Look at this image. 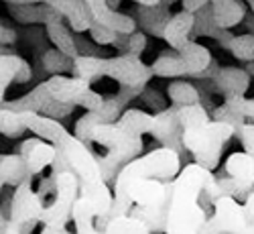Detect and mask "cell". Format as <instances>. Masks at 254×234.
<instances>
[{
  "mask_svg": "<svg viewBox=\"0 0 254 234\" xmlns=\"http://www.w3.org/2000/svg\"><path fill=\"white\" fill-rule=\"evenodd\" d=\"M234 137H236L234 124L211 118L203 124L183 129V147H185V151L193 157L195 163L214 171L220 165L224 143H228Z\"/></svg>",
  "mask_w": 254,
  "mask_h": 234,
  "instance_id": "6",
  "label": "cell"
},
{
  "mask_svg": "<svg viewBox=\"0 0 254 234\" xmlns=\"http://www.w3.org/2000/svg\"><path fill=\"white\" fill-rule=\"evenodd\" d=\"M86 4H88V8H90L94 20H98V23L114 29L116 33L130 35V33L138 31V25H136L134 16L114 10V8L108 4V0H86Z\"/></svg>",
  "mask_w": 254,
  "mask_h": 234,
  "instance_id": "16",
  "label": "cell"
},
{
  "mask_svg": "<svg viewBox=\"0 0 254 234\" xmlns=\"http://www.w3.org/2000/svg\"><path fill=\"white\" fill-rule=\"evenodd\" d=\"M226 51H230L238 61H244V63L254 61V33L234 35Z\"/></svg>",
  "mask_w": 254,
  "mask_h": 234,
  "instance_id": "33",
  "label": "cell"
},
{
  "mask_svg": "<svg viewBox=\"0 0 254 234\" xmlns=\"http://www.w3.org/2000/svg\"><path fill=\"white\" fill-rule=\"evenodd\" d=\"M173 181H163L157 177H144L132 187V202L146 208H161L171 204Z\"/></svg>",
  "mask_w": 254,
  "mask_h": 234,
  "instance_id": "13",
  "label": "cell"
},
{
  "mask_svg": "<svg viewBox=\"0 0 254 234\" xmlns=\"http://www.w3.org/2000/svg\"><path fill=\"white\" fill-rule=\"evenodd\" d=\"M2 2H6V4H35L39 0H2Z\"/></svg>",
  "mask_w": 254,
  "mask_h": 234,
  "instance_id": "43",
  "label": "cell"
},
{
  "mask_svg": "<svg viewBox=\"0 0 254 234\" xmlns=\"http://www.w3.org/2000/svg\"><path fill=\"white\" fill-rule=\"evenodd\" d=\"M67 20H59V23H49L45 25V35L51 41V45L57 47L59 51H63L67 57L75 59L79 55L77 49V41H75V33L69 29V25H65Z\"/></svg>",
  "mask_w": 254,
  "mask_h": 234,
  "instance_id": "23",
  "label": "cell"
},
{
  "mask_svg": "<svg viewBox=\"0 0 254 234\" xmlns=\"http://www.w3.org/2000/svg\"><path fill=\"white\" fill-rule=\"evenodd\" d=\"M130 214L144 220L149 224L151 232H165L167 228V216H169V206H161V208H146V206H138L134 204Z\"/></svg>",
  "mask_w": 254,
  "mask_h": 234,
  "instance_id": "30",
  "label": "cell"
},
{
  "mask_svg": "<svg viewBox=\"0 0 254 234\" xmlns=\"http://www.w3.org/2000/svg\"><path fill=\"white\" fill-rule=\"evenodd\" d=\"M153 74L157 78H165V79H173V78H187V72H185V63H183V57L171 49V51H165L161 53L153 63Z\"/></svg>",
  "mask_w": 254,
  "mask_h": 234,
  "instance_id": "25",
  "label": "cell"
},
{
  "mask_svg": "<svg viewBox=\"0 0 254 234\" xmlns=\"http://www.w3.org/2000/svg\"><path fill=\"white\" fill-rule=\"evenodd\" d=\"M181 169H183V157L175 151V149L163 147V145L159 149H153L151 153L128 161L120 169V173L116 175L112 208L108 212V216L98 220V228L102 230V226L110 218H116V216H122V214H130V210L134 206L132 187H134L136 181H140L144 177H157V179H163V181H173L179 175Z\"/></svg>",
  "mask_w": 254,
  "mask_h": 234,
  "instance_id": "3",
  "label": "cell"
},
{
  "mask_svg": "<svg viewBox=\"0 0 254 234\" xmlns=\"http://www.w3.org/2000/svg\"><path fill=\"white\" fill-rule=\"evenodd\" d=\"M88 33H90V39L94 41V43L96 45H102V47H112L116 43V39H118V33L114 29L98 23V20H94Z\"/></svg>",
  "mask_w": 254,
  "mask_h": 234,
  "instance_id": "34",
  "label": "cell"
},
{
  "mask_svg": "<svg viewBox=\"0 0 254 234\" xmlns=\"http://www.w3.org/2000/svg\"><path fill=\"white\" fill-rule=\"evenodd\" d=\"M0 79H8L16 83H27L33 79L31 63L18 53L0 55Z\"/></svg>",
  "mask_w": 254,
  "mask_h": 234,
  "instance_id": "24",
  "label": "cell"
},
{
  "mask_svg": "<svg viewBox=\"0 0 254 234\" xmlns=\"http://www.w3.org/2000/svg\"><path fill=\"white\" fill-rule=\"evenodd\" d=\"M132 16H134V20H136V25H138L140 31H144L146 35H153L157 39H163L167 23L171 20L173 12H171V6L165 4V2H159L155 6L136 4Z\"/></svg>",
  "mask_w": 254,
  "mask_h": 234,
  "instance_id": "15",
  "label": "cell"
},
{
  "mask_svg": "<svg viewBox=\"0 0 254 234\" xmlns=\"http://www.w3.org/2000/svg\"><path fill=\"white\" fill-rule=\"evenodd\" d=\"M41 63H43V70L47 72V76H67V74L75 76L73 59L59 51L57 47H47L41 53Z\"/></svg>",
  "mask_w": 254,
  "mask_h": 234,
  "instance_id": "26",
  "label": "cell"
},
{
  "mask_svg": "<svg viewBox=\"0 0 254 234\" xmlns=\"http://www.w3.org/2000/svg\"><path fill=\"white\" fill-rule=\"evenodd\" d=\"M252 76L244 68H220V72L214 78V83L218 92L224 98H240L248 92Z\"/></svg>",
  "mask_w": 254,
  "mask_h": 234,
  "instance_id": "18",
  "label": "cell"
},
{
  "mask_svg": "<svg viewBox=\"0 0 254 234\" xmlns=\"http://www.w3.org/2000/svg\"><path fill=\"white\" fill-rule=\"evenodd\" d=\"M57 191V185H55V177H41V181H39V189H37V194L41 196V198H47V196H51V194H55Z\"/></svg>",
  "mask_w": 254,
  "mask_h": 234,
  "instance_id": "39",
  "label": "cell"
},
{
  "mask_svg": "<svg viewBox=\"0 0 254 234\" xmlns=\"http://www.w3.org/2000/svg\"><path fill=\"white\" fill-rule=\"evenodd\" d=\"M18 41V33L12 27H6L2 20H0V45H14Z\"/></svg>",
  "mask_w": 254,
  "mask_h": 234,
  "instance_id": "38",
  "label": "cell"
},
{
  "mask_svg": "<svg viewBox=\"0 0 254 234\" xmlns=\"http://www.w3.org/2000/svg\"><path fill=\"white\" fill-rule=\"evenodd\" d=\"M211 8H214V20L222 29H234L248 14L246 0H211Z\"/></svg>",
  "mask_w": 254,
  "mask_h": 234,
  "instance_id": "20",
  "label": "cell"
},
{
  "mask_svg": "<svg viewBox=\"0 0 254 234\" xmlns=\"http://www.w3.org/2000/svg\"><path fill=\"white\" fill-rule=\"evenodd\" d=\"M8 12L12 18L20 25H49L65 20L59 10L45 2H35V4H8Z\"/></svg>",
  "mask_w": 254,
  "mask_h": 234,
  "instance_id": "17",
  "label": "cell"
},
{
  "mask_svg": "<svg viewBox=\"0 0 254 234\" xmlns=\"http://www.w3.org/2000/svg\"><path fill=\"white\" fill-rule=\"evenodd\" d=\"M155 124V114L138 108H126L116 122L94 126L92 143L108 149L106 157H98L106 181L114 183L120 169L142 153V137L153 135Z\"/></svg>",
  "mask_w": 254,
  "mask_h": 234,
  "instance_id": "1",
  "label": "cell"
},
{
  "mask_svg": "<svg viewBox=\"0 0 254 234\" xmlns=\"http://www.w3.org/2000/svg\"><path fill=\"white\" fill-rule=\"evenodd\" d=\"M167 96L171 100V104L177 106H187V104H201L203 102V94L199 92V88L191 81L185 79H175L169 83L167 88Z\"/></svg>",
  "mask_w": 254,
  "mask_h": 234,
  "instance_id": "29",
  "label": "cell"
},
{
  "mask_svg": "<svg viewBox=\"0 0 254 234\" xmlns=\"http://www.w3.org/2000/svg\"><path fill=\"white\" fill-rule=\"evenodd\" d=\"M18 153L27 159L31 173L33 175H41L43 173V169L53 165V161L57 157V147L53 143H49V141L35 135V137L20 143Z\"/></svg>",
  "mask_w": 254,
  "mask_h": 234,
  "instance_id": "14",
  "label": "cell"
},
{
  "mask_svg": "<svg viewBox=\"0 0 254 234\" xmlns=\"http://www.w3.org/2000/svg\"><path fill=\"white\" fill-rule=\"evenodd\" d=\"M236 137L244 147V151H248L254 157V122H242L236 129Z\"/></svg>",
  "mask_w": 254,
  "mask_h": 234,
  "instance_id": "36",
  "label": "cell"
},
{
  "mask_svg": "<svg viewBox=\"0 0 254 234\" xmlns=\"http://www.w3.org/2000/svg\"><path fill=\"white\" fill-rule=\"evenodd\" d=\"M47 86H49V94L71 106H79V108L86 110H96L104 104V98L100 92L92 90V81L83 79L79 76H49L47 78Z\"/></svg>",
  "mask_w": 254,
  "mask_h": 234,
  "instance_id": "8",
  "label": "cell"
},
{
  "mask_svg": "<svg viewBox=\"0 0 254 234\" xmlns=\"http://www.w3.org/2000/svg\"><path fill=\"white\" fill-rule=\"evenodd\" d=\"M2 187H6V185H4L2 179H0V198H2ZM6 226H8V218L4 216L2 206H0V234H4V232H6Z\"/></svg>",
  "mask_w": 254,
  "mask_h": 234,
  "instance_id": "41",
  "label": "cell"
},
{
  "mask_svg": "<svg viewBox=\"0 0 254 234\" xmlns=\"http://www.w3.org/2000/svg\"><path fill=\"white\" fill-rule=\"evenodd\" d=\"M138 98L146 104V108H151V110H155V112H161V110L167 108V106H165V100H163V96H161V92L155 90V88H149V86H146Z\"/></svg>",
  "mask_w": 254,
  "mask_h": 234,
  "instance_id": "37",
  "label": "cell"
},
{
  "mask_svg": "<svg viewBox=\"0 0 254 234\" xmlns=\"http://www.w3.org/2000/svg\"><path fill=\"white\" fill-rule=\"evenodd\" d=\"M25 131H27V126L23 122L20 112L0 106V135L8 139H18Z\"/></svg>",
  "mask_w": 254,
  "mask_h": 234,
  "instance_id": "31",
  "label": "cell"
},
{
  "mask_svg": "<svg viewBox=\"0 0 254 234\" xmlns=\"http://www.w3.org/2000/svg\"><path fill=\"white\" fill-rule=\"evenodd\" d=\"M102 230L104 234H151L149 224L132 214H122V216L110 218L102 226Z\"/></svg>",
  "mask_w": 254,
  "mask_h": 234,
  "instance_id": "28",
  "label": "cell"
},
{
  "mask_svg": "<svg viewBox=\"0 0 254 234\" xmlns=\"http://www.w3.org/2000/svg\"><path fill=\"white\" fill-rule=\"evenodd\" d=\"M151 234H167V232H151Z\"/></svg>",
  "mask_w": 254,
  "mask_h": 234,
  "instance_id": "47",
  "label": "cell"
},
{
  "mask_svg": "<svg viewBox=\"0 0 254 234\" xmlns=\"http://www.w3.org/2000/svg\"><path fill=\"white\" fill-rule=\"evenodd\" d=\"M132 2H136V4H142V6H155V4L163 2V0H132Z\"/></svg>",
  "mask_w": 254,
  "mask_h": 234,
  "instance_id": "44",
  "label": "cell"
},
{
  "mask_svg": "<svg viewBox=\"0 0 254 234\" xmlns=\"http://www.w3.org/2000/svg\"><path fill=\"white\" fill-rule=\"evenodd\" d=\"M23 122L27 126V131H31L33 135L45 139L49 143H55L67 129L61 124V120H55L51 116H45L41 112H20Z\"/></svg>",
  "mask_w": 254,
  "mask_h": 234,
  "instance_id": "21",
  "label": "cell"
},
{
  "mask_svg": "<svg viewBox=\"0 0 254 234\" xmlns=\"http://www.w3.org/2000/svg\"><path fill=\"white\" fill-rule=\"evenodd\" d=\"M96 208L90 204V200L81 198L75 202L73 206V224H75V234H104V230H100L94 220H96Z\"/></svg>",
  "mask_w": 254,
  "mask_h": 234,
  "instance_id": "27",
  "label": "cell"
},
{
  "mask_svg": "<svg viewBox=\"0 0 254 234\" xmlns=\"http://www.w3.org/2000/svg\"><path fill=\"white\" fill-rule=\"evenodd\" d=\"M73 108H75V106H71V104H65V102H59V100L51 98V100L47 102L45 108L41 110V114L51 116V118H55V120H61V118H67V116H71Z\"/></svg>",
  "mask_w": 254,
  "mask_h": 234,
  "instance_id": "35",
  "label": "cell"
},
{
  "mask_svg": "<svg viewBox=\"0 0 254 234\" xmlns=\"http://www.w3.org/2000/svg\"><path fill=\"white\" fill-rule=\"evenodd\" d=\"M193 25H195V14L181 8L179 12H173L163 37L167 41V45L183 57L187 78H197L216 61L207 47H203L195 39H191Z\"/></svg>",
  "mask_w": 254,
  "mask_h": 234,
  "instance_id": "5",
  "label": "cell"
},
{
  "mask_svg": "<svg viewBox=\"0 0 254 234\" xmlns=\"http://www.w3.org/2000/svg\"><path fill=\"white\" fill-rule=\"evenodd\" d=\"M244 70L254 78V61H248V63H244Z\"/></svg>",
  "mask_w": 254,
  "mask_h": 234,
  "instance_id": "45",
  "label": "cell"
},
{
  "mask_svg": "<svg viewBox=\"0 0 254 234\" xmlns=\"http://www.w3.org/2000/svg\"><path fill=\"white\" fill-rule=\"evenodd\" d=\"M163 2H165V4H169V6H173L175 2H179V0H163Z\"/></svg>",
  "mask_w": 254,
  "mask_h": 234,
  "instance_id": "46",
  "label": "cell"
},
{
  "mask_svg": "<svg viewBox=\"0 0 254 234\" xmlns=\"http://www.w3.org/2000/svg\"><path fill=\"white\" fill-rule=\"evenodd\" d=\"M57 157L51 165V173L63 171V169H71L79 177V196L90 200V204L96 208L98 220L108 216V212L114 202V194L108 187L100 159L90 151L88 143H83L71 133H63L55 143Z\"/></svg>",
  "mask_w": 254,
  "mask_h": 234,
  "instance_id": "2",
  "label": "cell"
},
{
  "mask_svg": "<svg viewBox=\"0 0 254 234\" xmlns=\"http://www.w3.org/2000/svg\"><path fill=\"white\" fill-rule=\"evenodd\" d=\"M116 51L120 53H132V55H142V51L146 49V33L144 31H134L130 35L126 33H118L116 43L112 45Z\"/></svg>",
  "mask_w": 254,
  "mask_h": 234,
  "instance_id": "32",
  "label": "cell"
},
{
  "mask_svg": "<svg viewBox=\"0 0 254 234\" xmlns=\"http://www.w3.org/2000/svg\"><path fill=\"white\" fill-rule=\"evenodd\" d=\"M4 234H23V228L8 220V226H6V232H4Z\"/></svg>",
  "mask_w": 254,
  "mask_h": 234,
  "instance_id": "42",
  "label": "cell"
},
{
  "mask_svg": "<svg viewBox=\"0 0 254 234\" xmlns=\"http://www.w3.org/2000/svg\"><path fill=\"white\" fill-rule=\"evenodd\" d=\"M33 179H25L18 183L12 191L10 210H8V220L23 226L29 222H41V216L45 212V200L41 198L37 191H33Z\"/></svg>",
  "mask_w": 254,
  "mask_h": 234,
  "instance_id": "10",
  "label": "cell"
},
{
  "mask_svg": "<svg viewBox=\"0 0 254 234\" xmlns=\"http://www.w3.org/2000/svg\"><path fill=\"white\" fill-rule=\"evenodd\" d=\"M0 179L6 187H16L25 179H33L27 159L20 153H0Z\"/></svg>",
  "mask_w": 254,
  "mask_h": 234,
  "instance_id": "19",
  "label": "cell"
},
{
  "mask_svg": "<svg viewBox=\"0 0 254 234\" xmlns=\"http://www.w3.org/2000/svg\"><path fill=\"white\" fill-rule=\"evenodd\" d=\"M73 63H75V76L92 83L102 78H110L118 86L146 88L149 79L155 78L153 68L146 66L140 59V55H132V53H120L116 57L77 55Z\"/></svg>",
  "mask_w": 254,
  "mask_h": 234,
  "instance_id": "4",
  "label": "cell"
},
{
  "mask_svg": "<svg viewBox=\"0 0 254 234\" xmlns=\"http://www.w3.org/2000/svg\"><path fill=\"white\" fill-rule=\"evenodd\" d=\"M51 98L53 96L49 94V86H47V79H45V81H39L25 96L14 98V100H4L2 106L8 110H16V112H41Z\"/></svg>",
  "mask_w": 254,
  "mask_h": 234,
  "instance_id": "22",
  "label": "cell"
},
{
  "mask_svg": "<svg viewBox=\"0 0 254 234\" xmlns=\"http://www.w3.org/2000/svg\"><path fill=\"white\" fill-rule=\"evenodd\" d=\"M246 226L244 206L234 196H220L214 202V216L207 218L199 234H242Z\"/></svg>",
  "mask_w": 254,
  "mask_h": 234,
  "instance_id": "9",
  "label": "cell"
},
{
  "mask_svg": "<svg viewBox=\"0 0 254 234\" xmlns=\"http://www.w3.org/2000/svg\"><path fill=\"white\" fill-rule=\"evenodd\" d=\"M209 2H211V0H181V8L195 14L197 10H201L203 6H207Z\"/></svg>",
  "mask_w": 254,
  "mask_h": 234,
  "instance_id": "40",
  "label": "cell"
},
{
  "mask_svg": "<svg viewBox=\"0 0 254 234\" xmlns=\"http://www.w3.org/2000/svg\"><path fill=\"white\" fill-rule=\"evenodd\" d=\"M226 175L236 185V200L254 191V157L248 151L232 153L224 163Z\"/></svg>",
  "mask_w": 254,
  "mask_h": 234,
  "instance_id": "12",
  "label": "cell"
},
{
  "mask_svg": "<svg viewBox=\"0 0 254 234\" xmlns=\"http://www.w3.org/2000/svg\"><path fill=\"white\" fill-rule=\"evenodd\" d=\"M126 110V106L120 102V98L114 94V96H106L104 98V104L96 110H88L83 116H79L75 120V129H73V135L77 139H81L83 143H92V129L98 124H108V122H116L122 112Z\"/></svg>",
  "mask_w": 254,
  "mask_h": 234,
  "instance_id": "11",
  "label": "cell"
},
{
  "mask_svg": "<svg viewBox=\"0 0 254 234\" xmlns=\"http://www.w3.org/2000/svg\"><path fill=\"white\" fill-rule=\"evenodd\" d=\"M55 177V200L53 204L45 206V212L41 216V224L43 226H53V228H65L69 220H73V206L79 200V177L71 171V169H63L57 173H49Z\"/></svg>",
  "mask_w": 254,
  "mask_h": 234,
  "instance_id": "7",
  "label": "cell"
}]
</instances>
